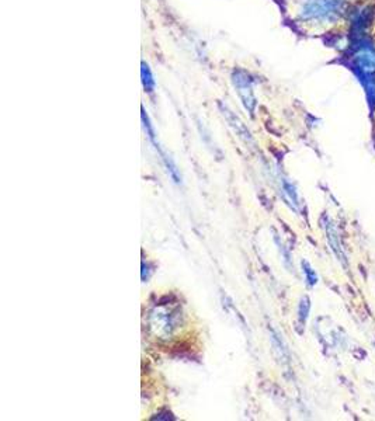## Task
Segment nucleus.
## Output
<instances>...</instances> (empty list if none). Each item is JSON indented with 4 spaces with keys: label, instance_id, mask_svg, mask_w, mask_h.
Returning <instances> with one entry per match:
<instances>
[{
    "label": "nucleus",
    "instance_id": "nucleus-1",
    "mask_svg": "<svg viewBox=\"0 0 375 421\" xmlns=\"http://www.w3.org/2000/svg\"><path fill=\"white\" fill-rule=\"evenodd\" d=\"M350 69L365 89L369 101H375V47L362 37H354L350 45Z\"/></svg>",
    "mask_w": 375,
    "mask_h": 421
},
{
    "label": "nucleus",
    "instance_id": "nucleus-2",
    "mask_svg": "<svg viewBox=\"0 0 375 421\" xmlns=\"http://www.w3.org/2000/svg\"><path fill=\"white\" fill-rule=\"evenodd\" d=\"M344 12V0H307L301 10V17L307 22L332 23Z\"/></svg>",
    "mask_w": 375,
    "mask_h": 421
},
{
    "label": "nucleus",
    "instance_id": "nucleus-3",
    "mask_svg": "<svg viewBox=\"0 0 375 421\" xmlns=\"http://www.w3.org/2000/svg\"><path fill=\"white\" fill-rule=\"evenodd\" d=\"M180 321L178 312L167 307H156L151 314V328L155 330L156 336L167 339L177 329Z\"/></svg>",
    "mask_w": 375,
    "mask_h": 421
},
{
    "label": "nucleus",
    "instance_id": "nucleus-4",
    "mask_svg": "<svg viewBox=\"0 0 375 421\" xmlns=\"http://www.w3.org/2000/svg\"><path fill=\"white\" fill-rule=\"evenodd\" d=\"M304 271H305V274H307V278H308V282L311 284V285H314L315 282H316V277H315V274H314V271H312V268L308 266V264H304Z\"/></svg>",
    "mask_w": 375,
    "mask_h": 421
}]
</instances>
